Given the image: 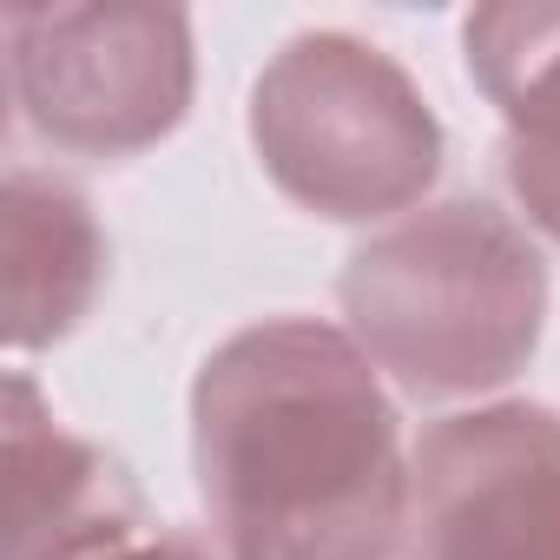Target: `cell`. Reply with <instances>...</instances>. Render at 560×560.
I'll return each instance as SVG.
<instances>
[{"mask_svg": "<svg viewBox=\"0 0 560 560\" xmlns=\"http://www.w3.org/2000/svg\"><path fill=\"white\" fill-rule=\"evenodd\" d=\"M409 560H560V416L488 402L409 448Z\"/></svg>", "mask_w": 560, "mask_h": 560, "instance_id": "5b68a950", "label": "cell"}, {"mask_svg": "<svg viewBox=\"0 0 560 560\" xmlns=\"http://www.w3.org/2000/svg\"><path fill=\"white\" fill-rule=\"evenodd\" d=\"M250 152L291 205L330 224H396L442 172V119L376 40L317 27L257 73Z\"/></svg>", "mask_w": 560, "mask_h": 560, "instance_id": "3957f363", "label": "cell"}, {"mask_svg": "<svg viewBox=\"0 0 560 560\" xmlns=\"http://www.w3.org/2000/svg\"><path fill=\"white\" fill-rule=\"evenodd\" d=\"M468 80L501 113V172L540 237L560 244V0H501L462 27Z\"/></svg>", "mask_w": 560, "mask_h": 560, "instance_id": "52a82bcc", "label": "cell"}, {"mask_svg": "<svg viewBox=\"0 0 560 560\" xmlns=\"http://www.w3.org/2000/svg\"><path fill=\"white\" fill-rule=\"evenodd\" d=\"M8 560H100L145 540V508L132 475L86 435H73L34 389L27 370L8 376Z\"/></svg>", "mask_w": 560, "mask_h": 560, "instance_id": "8992f818", "label": "cell"}, {"mask_svg": "<svg viewBox=\"0 0 560 560\" xmlns=\"http://www.w3.org/2000/svg\"><path fill=\"white\" fill-rule=\"evenodd\" d=\"M191 468L224 560H396L409 455L383 370L350 330L270 317L191 383Z\"/></svg>", "mask_w": 560, "mask_h": 560, "instance_id": "6da1fadb", "label": "cell"}, {"mask_svg": "<svg viewBox=\"0 0 560 560\" xmlns=\"http://www.w3.org/2000/svg\"><path fill=\"white\" fill-rule=\"evenodd\" d=\"M0 264H8V350H47L80 330L106 284V231L93 198L40 165L8 172L0 198Z\"/></svg>", "mask_w": 560, "mask_h": 560, "instance_id": "ba28073f", "label": "cell"}, {"mask_svg": "<svg viewBox=\"0 0 560 560\" xmlns=\"http://www.w3.org/2000/svg\"><path fill=\"white\" fill-rule=\"evenodd\" d=\"M100 560H211L198 540H185V534H145V540H132V547H113V553H100Z\"/></svg>", "mask_w": 560, "mask_h": 560, "instance_id": "9c48e42d", "label": "cell"}, {"mask_svg": "<svg viewBox=\"0 0 560 560\" xmlns=\"http://www.w3.org/2000/svg\"><path fill=\"white\" fill-rule=\"evenodd\" d=\"M8 86L34 139L73 159H132L172 139L191 113V14L159 0H80V8H14Z\"/></svg>", "mask_w": 560, "mask_h": 560, "instance_id": "277c9868", "label": "cell"}, {"mask_svg": "<svg viewBox=\"0 0 560 560\" xmlns=\"http://www.w3.org/2000/svg\"><path fill=\"white\" fill-rule=\"evenodd\" d=\"M343 330L409 396H488L514 383L547 330V264L488 198H442L350 250Z\"/></svg>", "mask_w": 560, "mask_h": 560, "instance_id": "7a4b0ae2", "label": "cell"}]
</instances>
